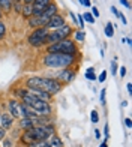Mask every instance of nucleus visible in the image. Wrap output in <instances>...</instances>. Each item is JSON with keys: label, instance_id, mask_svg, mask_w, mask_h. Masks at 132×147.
<instances>
[{"label": "nucleus", "instance_id": "31", "mask_svg": "<svg viewBox=\"0 0 132 147\" xmlns=\"http://www.w3.org/2000/svg\"><path fill=\"white\" fill-rule=\"evenodd\" d=\"M3 147H12V141L11 140H3Z\"/></svg>", "mask_w": 132, "mask_h": 147}, {"label": "nucleus", "instance_id": "7", "mask_svg": "<svg viewBox=\"0 0 132 147\" xmlns=\"http://www.w3.org/2000/svg\"><path fill=\"white\" fill-rule=\"evenodd\" d=\"M8 110H9V114L14 119H23L24 117V107L17 99H11L8 102Z\"/></svg>", "mask_w": 132, "mask_h": 147}, {"label": "nucleus", "instance_id": "26", "mask_svg": "<svg viewBox=\"0 0 132 147\" xmlns=\"http://www.w3.org/2000/svg\"><path fill=\"white\" fill-rule=\"evenodd\" d=\"M77 20H78V27L83 29V27H84V20H83V17H81V15H78Z\"/></svg>", "mask_w": 132, "mask_h": 147}, {"label": "nucleus", "instance_id": "22", "mask_svg": "<svg viewBox=\"0 0 132 147\" xmlns=\"http://www.w3.org/2000/svg\"><path fill=\"white\" fill-rule=\"evenodd\" d=\"M86 78H89V80H96L95 69H93V68H89L87 71H86Z\"/></svg>", "mask_w": 132, "mask_h": 147}, {"label": "nucleus", "instance_id": "24", "mask_svg": "<svg viewBox=\"0 0 132 147\" xmlns=\"http://www.w3.org/2000/svg\"><path fill=\"white\" fill-rule=\"evenodd\" d=\"M90 119H92V123H98V122H99V114H98V111H96V110L92 111Z\"/></svg>", "mask_w": 132, "mask_h": 147}, {"label": "nucleus", "instance_id": "39", "mask_svg": "<svg viewBox=\"0 0 132 147\" xmlns=\"http://www.w3.org/2000/svg\"><path fill=\"white\" fill-rule=\"evenodd\" d=\"M33 0H23V5H32Z\"/></svg>", "mask_w": 132, "mask_h": 147}, {"label": "nucleus", "instance_id": "9", "mask_svg": "<svg viewBox=\"0 0 132 147\" xmlns=\"http://www.w3.org/2000/svg\"><path fill=\"white\" fill-rule=\"evenodd\" d=\"M65 24V18L62 15H53L50 20H48V23L45 24V29L47 30H54V29H59V27H62V26Z\"/></svg>", "mask_w": 132, "mask_h": 147}, {"label": "nucleus", "instance_id": "13", "mask_svg": "<svg viewBox=\"0 0 132 147\" xmlns=\"http://www.w3.org/2000/svg\"><path fill=\"white\" fill-rule=\"evenodd\" d=\"M57 12H59V8H57V5L51 2V3H50V5L47 6V8H45V9H44V11L41 12V15H42L44 18L50 20V18L53 17V15H56ZM38 15H39V14H38Z\"/></svg>", "mask_w": 132, "mask_h": 147}, {"label": "nucleus", "instance_id": "45", "mask_svg": "<svg viewBox=\"0 0 132 147\" xmlns=\"http://www.w3.org/2000/svg\"><path fill=\"white\" fill-rule=\"evenodd\" d=\"M0 113H2V111H0Z\"/></svg>", "mask_w": 132, "mask_h": 147}, {"label": "nucleus", "instance_id": "36", "mask_svg": "<svg viewBox=\"0 0 132 147\" xmlns=\"http://www.w3.org/2000/svg\"><path fill=\"white\" fill-rule=\"evenodd\" d=\"M120 3H122V5H125L126 8H131V5H129V2H128V0H120Z\"/></svg>", "mask_w": 132, "mask_h": 147}, {"label": "nucleus", "instance_id": "25", "mask_svg": "<svg viewBox=\"0 0 132 147\" xmlns=\"http://www.w3.org/2000/svg\"><path fill=\"white\" fill-rule=\"evenodd\" d=\"M105 78H107V71H102L101 75H99V78H98V81H99V83H104Z\"/></svg>", "mask_w": 132, "mask_h": 147}, {"label": "nucleus", "instance_id": "43", "mask_svg": "<svg viewBox=\"0 0 132 147\" xmlns=\"http://www.w3.org/2000/svg\"><path fill=\"white\" fill-rule=\"evenodd\" d=\"M15 2H17V3H23V0H15Z\"/></svg>", "mask_w": 132, "mask_h": 147}, {"label": "nucleus", "instance_id": "21", "mask_svg": "<svg viewBox=\"0 0 132 147\" xmlns=\"http://www.w3.org/2000/svg\"><path fill=\"white\" fill-rule=\"evenodd\" d=\"M81 17H83L84 21H87V23H90V24L95 23V18H93V15H92V12H86V14H83Z\"/></svg>", "mask_w": 132, "mask_h": 147}, {"label": "nucleus", "instance_id": "15", "mask_svg": "<svg viewBox=\"0 0 132 147\" xmlns=\"http://www.w3.org/2000/svg\"><path fill=\"white\" fill-rule=\"evenodd\" d=\"M20 126H21V129H24V131H27V129L33 128L32 119H30V117H23V119H20Z\"/></svg>", "mask_w": 132, "mask_h": 147}, {"label": "nucleus", "instance_id": "42", "mask_svg": "<svg viewBox=\"0 0 132 147\" xmlns=\"http://www.w3.org/2000/svg\"><path fill=\"white\" fill-rule=\"evenodd\" d=\"M111 11H113V14H114V15H116V14H117V12H119V11H117V9L114 8V6H111Z\"/></svg>", "mask_w": 132, "mask_h": 147}, {"label": "nucleus", "instance_id": "23", "mask_svg": "<svg viewBox=\"0 0 132 147\" xmlns=\"http://www.w3.org/2000/svg\"><path fill=\"white\" fill-rule=\"evenodd\" d=\"M5 35H6V26L3 24L2 20H0V41L5 38Z\"/></svg>", "mask_w": 132, "mask_h": 147}, {"label": "nucleus", "instance_id": "14", "mask_svg": "<svg viewBox=\"0 0 132 147\" xmlns=\"http://www.w3.org/2000/svg\"><path fill=\"white\" fill-rule=\"evenodd\" d=\"M48 143H50V147H63L62 138L59 135H56V134H53V135L48 138Z\"/></svg>", "mask_w": 132, "mask_h": 147}, {"label": "nucleus", "instance_id": "44", "mask_svg": "<svg viewBox=\"0 0 132 147\" xmlns=\"http://www.w3.org/2000/svg\"><path fill=\"white\" fill-rule=\"evenodd\" d=\"M0 20H2V9H0Z\"/></svg>", "mask_w": 132, "mask_h": 147}, {"label": "nucleus", "instance_id": "38", "mask_svg": "<svg viewBox=\"0 0 132 147\" xmlns=\"http://www.w3.org/2000/svg\"><path fill=\"white\" fill-rule=\"evenodd\" d=\"M95 137H96V140H99V138H101V132H99L98 129L95 131Z\"/></svg>", "mask_w": 132, "mask_h": 147}, {"label": "nucleus", "instance_id": "32", "mask_svg": "<svg viewBox=\"0 0 132 147\" xmlns=\"http://www.w3.org/2000/svg\"><path fill=\"white\" fill-rule=\"evenodd\" d=\"M119 74H120L122 77H125V75H126V68H125V66H122L120 71H119Z\"/></svg>", "mask_w": 132, "mask_h": 147}, {"label": "nucleus", "instance_id": "34", "mask_svg": "<svg viewBox=\"0 0 132 147\" xmlns=\"http://www.w3.org/2000/svg\"><path fill=\"white\" fill-rule=\"evenodd\" d=\"M81 5L83 6H90L92 3H90V0H81Z\"/></svg>", "mask_w": 132, "mask_h": 147}, {"label": "nucleus", "instance_id": "30", "mask_svg": "<svg viewBox=\"0 0 132 147\" xmlns=\"http://www.w3.org/2000/svg\"><path fill=\"white\" fill-rule=\"evenodd\" d=\"M92 15H93V18H96V17H99V11H98V8H92Z\"/></svg>", "mask_w": 132, "mask_h": 147}, {"label": "nucleus", "instance_id": "29", "mask_svg": "<svg viewBox=\"0 0 132 147\" xmlns=\"http://www.w3.org/2000/svg\"><path fill=\"white\" fill-rule=\"evenodd\" d=\"M5 137H6V129H3L2 126H0V141L5 140Z\"/></svg>", "mask_w": 132, "mask_h": 147}, {"label": "nucleus", "instance_id": "10", "mask_svg": "<svg viewBox=\"0 0 132 147\" xmlns=\"http://www.w3.org/2000/svg\"><path fill=\"white\" fill-rule=\"evenodd\" d=\"M26 90H27L32 96H35V98H38V99H41V101H47V102H50V99H51V95H48L47 92H42V90H39V89L26 87Z\"/></svg>", "mask_w": 132, "mask_h": 147}, {"label": "nucleus", "instance_id": "19", "mask_svg": "<svg viewBox=\"0 0 132 147\" xmlns=\"http://www.w3.org/2000/svg\"><path fill=\"white\" fill-rule=\"evenodd\" d=\"M105 36L107 38L114 36V24L113 23H107V26H105Z\"/></svg>", "mask_w": 132, "mask_h": 147}, {"label": "nucleus", "instance_id": "12", "mask_svg": "<svg viewBox=\"0 0 132 147\" xmlns=\"http://www.w3.org/2000/svg\"><path fill=\"white\" fill-rule=\"evenodd\" d=\"M12 125H14V117L9 113H0V126L8 131Z\"/></svg>", "mask_w": 132, "mask_h": 147}, {"label": "nucleus", "instance_id": "17", "mask_svg": "<svg viewBox=\"0 0 132 147\" xmlns=\"http://www.w3.org/2000/svg\"><path fill=\"white\" fill-rule=\"evenodd\" d=\"M21 14H23V17H26V18H30V17L33 15V8H32V5H23Z\"/></svg>", "mask_w": 132, "mask_h": 147}, {"label": "nucleus", "instance_id": "33", "mask_svg": "<svg viewBox=\"0 0 132 147\" xmlns=\"http://www.w3.org/2000/svg\"><path fill=\"white\" fill-rule=\"evenodd\" d=\"M105 93H107L105 90H102V92H101V102H102V104H105Z\"/></svg>", "mask_w": 132, "mask_h": 147}, {"label": "nucleus", "instance_id": "27", "mask_svg": "<svg viewBox=\"0 0 132 147\" xmlns=\"http://www.w3.org/2000/svg\"><path fill=\"white\" fill-rule=\"evenodd\" d=\"M116 17H119V18H120V21H122V24H123V26H126V18L123 17V14H120V12H117V14H116Z\"/></svg>", "mask_w": 132, "mask_h": 147}, {"label": "nucleus", "instance_id": "1", "mask_svg": "<svg viewBox=\"0 0 132 147\" xmlns=\"http://www.w3.org/2000/svg\"><path fill=\"white\" fill-rule=\"evenodd\" d=\"M26 87H33V89H39L42 92H47L48 95H56L62 90V83L56 78H50V77H30L26 81Z\"/></svg>", "mask_w": 132, "mask_h": 147}, {"label": "nucleus", "instance_id": "20", "mask_svg": "<svg viewBox=\"0 0 132 147\" xmlns=\"http://www.w3.org/2000/svg\"><path fill=\"white\" fill-rule=\"evenodd\" d=\"M74 38H75V41L83 42V41H84V38H86V33H84L83 30H78V32L74 33Z\"/></svg>", "mask_w": 132, "mask_h": 147}, {"label": "nucleus", "instance_id": "2", "mask_svg": "<svg viewBox=\"0 0 132 147\" xmlns=\"http://www.w3.org/2000/svg\"><path fill=\"white\" fill-rule=\"evenodd\" d=\"M53 134H56V128L51 123L48 125H36L33 128L24 131L21 141L26 143V146L33 141H41V140H48Z\"/></svg>", "mask_w": 132, "mask_h": 147}, {"label": "nucleus", "instance_id": "18", "mask_svg": "<svg viewBox=\"0 0 132 147\" xmlns=\"http://www.w3.org/2000/svg\"><path fill=\"white\" fill-rule=\"evenodd\" d=\"M27 147H50V143L48 140H41V141H33L27 144Z\"/></svg>", "mask_w": 132, "mask_h": 147}, {"label": "nucleus", "instance_id": "16", "mask_svg": "<svg viewBox=\"0 0 132 147\" xmlns=\"http://www.w3.org/2000/svg\"><path fill=\"white\" fill-rule=\"evenodd\" d=\"M12 5H14V0H0V9L5 12H9Z\"/></svg>", "mask_w": 132, "mask_h": 147}, {"label": "nucleus", "instance_id": "41", "mask_svg": "<svg viewBox=\"0 0 132 147\" xmlns=\"http://www.w3.org/2000/svg\"><path fill=\"white\" fill-rule=\"evenodd\" d=\"M99 147H107V138H105V140H104V141H102V144H101V146H99Z\"/></svg>", "mask_w": 132, "mask_h": 147}, {"label": "nucleus", "instance_id": "28", "mask_svg": "<svg viewBox=\"0 0 132 147\" xmlns=\"http://www.w3.org/2000/svg\"><path fill=\"white\" fill-rule=\"evenodd\" d=\"M116 72H117V63L113 62V63H111V74H113V75H116Z\"/></svg>", "mask_w": 132, "mask_h": 147}, {"label": "nucleus", "instance_id": "5", "mask_svg": "<svg viewBox=\"0 0 132 147\" xmlns=\"http://www.w3.org/2000/svg\"><path fill=\"white\" fill-rule=\"evenodd\" d=\"M71 35H72V27H71L69 24L65 23L62 27L48 32L47 39H45V44L51 45V44H56V42H59V41H63V39H69Z\"/></svg>", "mask_w": 132, "mask_h": 147}, {"label": "nucleus", "instance_id": "11", "mask_svg": "<svg viewBox=\"0 0 132 147\" xmlns=\"http://www.w3.org/2000/svg\"><path fill=\"white\" fill-rule=\"evenodd\" d=\"M51 3V0H33L32 8H33V15H38Z\"/></svg>", "mask_w": 132, "mask_h": 147}, {"label": "nucleus", "instance_id": "6", "mask_svg": "<svg viewBox=\"0 0 132 147\" xmlns=\"http://www.w3.org/2000/svg\"><path fill=\"white\" fill-rule=\"evenodd\" d=\"M48 32L45 27H39V29H35L33 30V33L29 36V44L32 47H35V48H38V47H41L45 44V39H47V35H48Z\"/></svg>", "mask_w": 132, "mask_h": 147}, {"label": "nucleus", "instance_id": "4", "mask_svg": "<svg viewBox=\"0 0 132 147\" xmlns=\"http://www.w3.org/2000/svg\"><path fill=\"white\" fill-rule=\"evenodd\" d=\"M47 53H63V54H77V45L72 39H63V41H59L56 44L48 45Z\"/></svg>", "mask_w": 132, "mask_h": 147}, {"label": "nucleus", "instance_id": "40", "mask_svg": "<svg viewBox=\"0 0 132 147\" xmlns=\"http://www.w3.org/2000/svg\"><path fill=\"white\" fill-rule=\"evenodd\" d=\"M128 86V92H129V95H132V84L129 83V84H126Z\"/></svg>", "mask_w": 132, "mask_h": 147}, {"label": "nucleus", "instance_id": "37", "mask_svg": "<svg viewBox=\"0 0 132 147\" xmlns=\"http://www.w3.org/2000/svg\"><path fill=\"white\" fill-rule=\"evenodd\" d=\"M125 125H126L128 128H131V126H132V122H131V119H126V120H125Z\"/></svg>", "mask_w": 132, "mask_h": 147}, {"label": "nucleus", "instance_id": "3", "mask_svg": "<svg viewBox=\"0 0 132 147\" xmlns=\"http://www.w3.org/2000/svg\"><path fill=\"white\" fill-rule=\"evenodd\" d=\"M44 65L47 68L53 69H63V68H69L71 65H74L75 62V56L72 54H63V53H47L42 59Z\"/></svg>", "mask_w": 132, "mask_h": 147}, {"label": "nucleus", "instance_id": "35", "mask_svg": "<svg viewBox=\"0 0 132 147\" xmlns=\"http://www.w3.org/2000/svg\"><path fill=\"white\" fill-rule=\"evenodd\" d=\"M104 134H105V138L108 140V135H110V134H108V125H105V129H104Z\"/></svg>", "mask_w": 132, "mask_h": 147}, {"label": "nucleus", "instance_id": "8", "mask_svg": "<svg viewBox=\"0 0 132 147\" xmlns=\"http://www.w3.org/2000/svg\"><path fill=\"white\" fill-rule=\"evenodd\" d=\"M74 78H75V71L71 69V68H63L56 77V80H59L62 84L63 83H71Z\"/></svg>", "mask_w": 132, "mask_h": 147}]
</instances>
